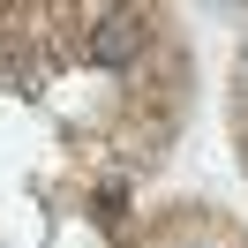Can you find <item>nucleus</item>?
<instances>
[{
  "label": "nucleus",
  "mask_w": 248,
  "mask_h": 248,
  "mask_svg": "<svg viewBox=\"0 0 248 248\" xmlns=\"http://www.w3.org/2000/svg\"><path fill=\"white\" fill-rule=\"evenodd\" d=\"M136 46H143V16H136V8H121V16H106V23H98V38H91V61L121 68Z\"/></svg>",
  "instance_id": "f257e3e1"
}]
</instances>
